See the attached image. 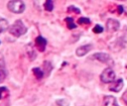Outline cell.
Segmentation results:
<instances>
[{
    "label": "cell",
    "mask_w": 127,
    "mask_h": 106,
    "mask_svg": "<svg viewBox=\"0 0 127 106\" xmlns=\"http://www.w3.org/2000/svg\"><path fill=\"white\" fill-rule=\"evenodd\" d=\"M9 33L16 37V38H19L23 35H25L28 31V28L26 27V25L22 22V20H16L8 29Z\"/></svg>",
    "instance_id": "obj_1"
},
{
    "label": "cell",
    "mask_w": 127,
    "mask_h": 106,
    "mask_svg": "<svg viewBox=\"0 0 127 106\" xmlns=\"http://www.w3.org/2000/svg\"><path fill=\"white\" fill-rule=\"evenodd\" d=\"M7 8L10 12L15 14H21L26 9V4L22 0H10L7 2Z\"/></svg>",
    "instance_id": "obj_2"
},
{
    "label": "cell",
    "mask_w": 127,
    "mask_h": 106,
    "mask_svg": "<svg viewBox=\"0 0 127 106\" xmlns=\"http://www.w3.org/2000/svg\"><path fill=\"white\" fill-rule=\"evenodd\" d=\"M116 79V73L112 67H106L100 74V80L103 83H112Z\"/></svg>",
    "instance_id": "obj_3"
},
{
    "label": "cell",
    "mask_w": 127,
    "mask_h": 106,
    "mask_svg": "<svg viewBox=\"0 0 127 106\" xmlns=\"http://www.w3.org/2000/svg\"><path fill=\"white\" fill-rule=\"evenodd\" d=\"M90 58H93V59H96L100 62H103L107 65H109V67L113 66L114 65V61H113V58L106 53H95L91 55Z\"/></svg>",
    "instance_id": "obj_4"
},
{
    "label": "cell",
    "mask_w": 127,
    "mask_h": 106,
    "mask_svg": "<svg viewBox=\"0 0 127 106\" xmlns=\"http://www.w3.org/2000/svg\"><path fill=\"white\" fill-rule=\"evenodd\" d=\"M106 28H107V30L110 31V32L118 31L119 28H120V23H119V21L116 20V19L109 18V19L106 21Z\"/></svg>",
    "instance_id": "obj_5"
},
{
    "label": "cell",
    "mask_w": 127,
    "mask_h": 106,
    "mask_svg": "<svg viewBox=\"0 0 127 106\" xmlns=\"http://www.w3.org/2000/svg\"><path fill=\"white\" fill-rule=\"evenodd\" d=\"M35 45L37 47V49L40 51V52H45L46 51V48H47V45H48V41L43 37V36H38L36 39H35Z\"/></svg>",
    "instance_id": "obj_6"
},
{
    "label": "cell",
    "mask_w": 127,
    "mask_h": 106,
    "mask_svg": "<svg viewBox=\"0 0 127 106\" xmlns=\"http://www.w3.org/2000/svg\"><path fill=\"white\" fill-rule=\"evenodd\" d=\"M93 49V45L92 44H87V45H83V46H80L76 49L75 51V54L77 56H83L85 55L89 51H91Z\"/></svg>",
    "instance_id": "obj_7"
},
{
    "label": "cell",
    "mask_w": 127,
    "mask_h": 106,
    "mask_svg": "<svg viewBox=\"0 0 127 106\" xmlns=\"http://www.w3.org/2000/svg\"><path fill=\"white\" fill-rule=\"evenodd\" d=\"M101 106H119L116 98L111 95H106L102 99V104Z\"/></svg>",
    "instance_id": "obj_8"
},
{
    "label": "cell",
    "mask_w": 127,
    "mask_h": 106,
    "mask_svg": "<svg viewBox=\"0 0 127 106\" xmlns=\"http://www.w3.org/2000/svg\"><path fill=\"white\" fill-rule=\"evenodd\" d=\"M123 85H124V81L122 78H119L115 81H113L112 83H110L109 85V90L113 91V92H119L122 88H123Z\"/></svg>",
    "instance_id": "obj_9"
},
{
    "label": "cell",
    "mask_w": 127,
    "mask_h": 106,
    "mask_svg": "<svg viewBox=\"0 0 127 106\" xmlns=\"http://www.w3.org/2000/svg\"><path fill=\"white\" fill-rule=\"evenodd\" d=\"M9 23L5 18H0V34L9 29Z\"/></svg>",
    "instance_id": "obj_10"
},
{
    "label": "cell",
    "mask_w": 127,
    "mask_h": 106,
    "mask_svg": "<svg viewBox=\"0 0 127 106\" xmlns=\"http://www.w3.org/2000/svg\"><path fill=\"white\" fill-rule=\"evenodd\" d=\"M32 71H33V73H34L35 77H36L38 80L42 79V78L44 77V75H45L44 71H43L40 67H34V68H32Z\"/></svg>",
    "instance_id": "obj_11"
},
{
    "label": "cell",
    "mask_w": 127,
    "mask_h": 106,
    "mask_svg": "<svg viewBox=\"0 0 127 106\" xmlns=\"http://www.w3.org/2000/svg\"><path fill=\"white\" fill-rule=\"evenodd\" d=\"M43 66H44V73H45L46 75H49V74L51 73L52 69H53V65H52L51 61L45 60L44 63H43Z\"/></svg>",
    "instance_id": "obj_12"
},
{
    "label": "cell",
    "mask_w": 127,
    "mask_h": 106,
    "mask_svg": "<svg viewBox=\"0 0 127 106\" xmlns=\"http://www.w3.org/2000/svg\"><path fill=\"white\" fill-rule=\"evenodd\" d=\"M26 49H27V53H28V55H29L30 59H31V60H34V59H35V57H36V53H35V51H34V49H33L32 45H31V44L27 45Z\"/></svg>",
    "instance_id": "obj_13"
},
{
    "label": "cell",
    "mask_w": 127,
    "mask_h": 106,
    "mask_svg": "<svg viewBox=\"0 0 127 106\" xmlns=\"http://www.w3.org/2000/svg\"><path fill=\"white\" fill-rule=\"evenodd\" d=\"M44 8L48 12H52L54 10V1L53 0H47L44 3Z\"/></svg>",
    "instance_id": "obj_14"
},
{
    "label": "cell",
    "mask_w": 127,
    "mask_h": 106,
    "mask_svg": "<svg viewBox=\"0 0 127 106\" xmlns=\"http://www.w3.org/2000/svg\"><path fill=\"white\" fill-rule=\"evenodd\" d=\"M64 21H65L66 26H67V28H68L69 30H73V29L76 28V25L73 23V19H72L71 17H66V18L64 19Z\"/></svg>",
    "instance_id": "obj_15"
},
{
    "label": "cell",
    "mask_w": 127,
    "mask_h": 106,
    "mask_svg": "<svg viewBox=\"0 0 127 106\" xmlns=\"http://www.w3.org/2000/svg\"><path fill=\"white\" fill-rule=\"evenodd\" d=\"M77 22H78L79 25H88V24L91 23L90 19H89V18H86V17H80V18L77 20Z\"/></svg>",
    "instance_id": "obj_16"
},
{
    "label": "cell",
    "mask_w": 127,
    "mask_h": 106,
    "mask_svg": "<svg viewBox=\"0 0 127 106\" xmlns=\"http://www.w3.org/2000/svg\"><path fill=\"white\" fill-rule=\"evenodd\" d=\"M95 34H100V33H102L103 31H104V29H103V27L101 26V25H95L94 26V28H93V30H92Z\"/></svg>",
    "instance_id": "obj_17"
},
{
    "label": "cell",
    "mask_w": 127,
    "mask_h": 106,
    "mask_svg": "<svg viewBox=\"0 0 127 106\" xmlns=\"http://www.w3.org/2000/svg\"><path fill=\"white\" fill-rule=\"evenodd\" d=\"M67 11H68V12H73V13H75V14H79V13H80V9L77 8V7H75V6H73V5L69 6V7L67 8Z\"/></svg>",
    "instance_id": "obj_18"
},
{
    "label": "cell",
    "mask_w": 127,
    "mask_h": 106,
    "mask_svg": "<svg viewBox=\"0 0 127 106\" xmlns=\"http://www.w3.org/2000/svg\"><path fill=\"white\" fill-rule=\"evenodd\" d=\"M56 103L59 105V106H68V102L65 100V99H58L56 101Z\"/></svg>",
    "instance_id": "obj_19"
},
{
    "label": "cell",
    "mask_w": 127,
    "mask_h": 106,
    "mask_svg": "<svg viewBox=\"0 0 127 106\" xmlns=\"http://www.w3.org/2000/svg\"><path fill=\"white\" fill-rule=\"evenodd\" d=\"M6 76H7V73H6L5 69L0 68V82L4 81V80H5V78H6Z\"/></svg>",
    "instance_id": "obj_20"
},
{
    "label": "cell",
    "mask_w": 127,
    "mask_h": 106,
    "mask_svg": "<svg viewBox=\"0 0 127 106\" xmlns=\"http://www.w3.org/2000/svg\"><path fill=\"white\" fill-rule=\"evenodd\" d=\"M8 92V88L5 87V86H0V99H2L3 97V94L4 93H7Z\"/></svg>",
    "instance_id": "obj_21"
},
{
    "label": "cell",
    "mask_w": 127,
    "mask_h": 106,
    "mask_svg": "<svg viewBox=\"0 0 127 106\" xmlns=\"http://www.w3.org/2000/svg\"><path fill=\"white\" fill-rule=\"evenodd\" d=\"M122 100L124 101L125 104H127V90H125V92L123 93V95H122Z\"/></svg>",
    "instance_id": "obj_22"
},
{
    "label": "cell",
    "mask_w": 127,
    "mask_h": 106,
    "mask_svg": "<svg viewBox=\"0 0 127 106\" xmlns=\"http://www.w3.org/2000/svg\"><path fill=\"white\" fill-rule=\"evenodd\" d=\"M123 12H124V7H123L122 5H119V6H118V13H119V14H122Z\"/></svg>",
    "instance_id": "obj_23"
},
{
    "label": "cell",
    "mask_w": 127,
    "mask_h": 106,
    "mask_svg": "<svg viewBox=\"0 0 127 106\" xmlns=\"http://www.w3.org/2000/svg\"><path fill=\"white\" fill-rule=\"evenodd\" d=\"M0 44H1V42H0Z\"/></svg>",
    "instance_id": "obj_24"
}]
</instances>
